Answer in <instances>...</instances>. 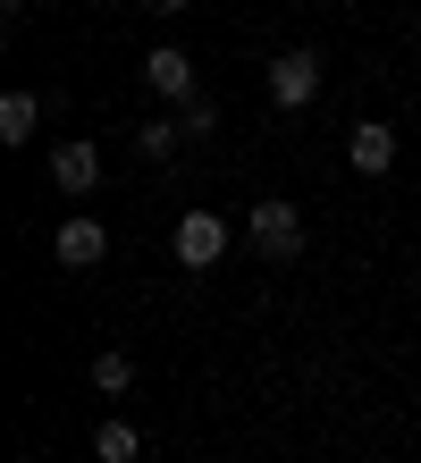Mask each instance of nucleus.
<instances>
[{
  "instance_id": "nucleus-1",
  "label": "nucleus",
  "mask_w": 421,
  "mask_h": 463,
  "mask_svg": "<svg viewBox=\"0 0 421 463\" xmlns=\"http://www.w3.org/2000/svg\"><path fill=\"white\" fill-rule=\"evenodd\" d=\"M244 236H253V253L262 261H303V211L295 203H253V220H244Z\"/></svg>"
},
{
  "instance_id": "nucleus-2",
  "label": "nucleus",
  "mask_w": 421,
  "mask_h": 463,
  "mask_svg": "<svg viewBox=\"0 0 421 463\" xmlns=\"http://www.w3.org/2000/svg\"><path fill=\"white\" fill-rule=\"evenodd\" d=\"M168 253H177L186 269H219V253H228V220H219V211H186V220L168 228Z\"/></svg>"
},
{
  "instance_id": "nucleus-3",
  "label": "nucleus",
  "mask_w": 421,
  "mask_h": 463,
  "mask_svg": "<svg viewBox=\"0 0 421 463\" xmlns=\"http://www.w3.org/2000/svg\"><path fill=\"white\" fill-rule=\"evenodd\" d=\"M312 93H321V51H278L270 60V101L278 110H303Z\"/></svg>"
},
{
  "instance_id": "nucleus-4",
  "label": "nucleus",
  "mask_w": 421,
  "mask_h": 463,
  "mask_svg": "<svg viewBox=\"0 0 421 463\" xmlns=\"http://www.w3.org/2000/svg\"><path fill=\"white\" fill-rule=\"evenodd\" d=\"M101 253H110V228H101V220H84V211L51 228V261H60V269H93Z\"/></svg>"
},
{
  "instance_id": "nucleus-5",
  "label": "nucleus",
  "mask_w": 421,
  "mask_h": 463,
  "mask_svg": "<svg viewBox=\"0 0 421 463\" xmlns=\"http://www.w3.org/2000/svg\"><path fill=\"white\" fill-rule=\"evenodd\" d=\"M51 185H60V194H93V185H101V152L84 144V135L51 144Z\"/></svg>"
},
{
  "instance_id": "nucleus-6",
  "label": "nucleus",
  "mask_w": 421,
  "mask_h": 463,
  "mask_svg": "<svg viewBox=\"0 0 421 463\" xmlns=\"http://www.w3.org/2000/svg\"><path fill=\"white\" fill-rule=\"evenodd\" d=\"M144 85H152L160 101H203V93H194V60H186L177 43H160V51H144Z\"/></svg>"
},
{
  "instance_id": "nucleus-7",
  "label": "nucleus",
  "mask_w": 421,
  "mask_h": 463,
  "mask_svg": "<svg viewBox=\"0 0 421 463\" xmlns=\"http://www.w3.org/2000/svg\"><path fill=\"white\" fill-rule=\"evenodd\" d=\"M346 160H354L362 177H388V169H397V127H388V118H362L346 135Z\"/></svg>"
},
{
  "instance_id": "nucleus-8",
  "label": "nucleus",
  "mask_w": 421,
  "mask_h": 463,
  "mask_svg": "<svg viewBox=\"0 0 421 463\" xmlns=\"http://www.w3.org/2000/svg\"><path fill=\"white\" fill-rule=\"evenodd\" d=\"M34 127H43V93H0V144H34Z\"/></svg>"
},
{
  "instance_id": "nucleus-9",
  "label": "nucleus",
  "mask_w": 421,
  "mask_h": 463,
  "mask_svg": "<svg viewBox=\"0 0 421 463\" xmlns=\"http://www.w3.org/2000/svg\"><path fill=\"white\" fill-rule=\"evenodd\" d=\"M93 455L101 463H135V455H144V430H135V421H101L93 430Z\"/></svg>"
},
{
  "instance_id": "nucleus-10",
  "label": "nucleus",
  "mask_w": 421,
  "mask_h": 463,
  "mask_svg": "<svg viewBox=\"0 0 421 463\" xmlns=\"http://www.w3.org/2000/svg\"><path fill=\"white\" fill-rule=\"evenodd\" d=\"M177 118H144V127H135V152H144V160H168V152H177Z\"/></svg>"
},
{
  "instance_id": "nucleus-11",
  "label": "nucleus",
  "mask_w": 421,
  "mask_h": 463,
  "mask_svg": "<svg viewBox=\"0 0 421 463\" xmlns=\"http://www.w3.org/2000/svg\"><path fill=\"white\" fill-rule=\"evenodd\" d=\"M93 388L101 396H127L135 388V363H127V354H93Z\"/></svg>"
},
{
  "instance_id": "nucleus-12",
  "label": "nucleus",
  "mask_w": 421,
  "mask_h": 463,
  "mask_svg": "<svg viewBox=\"0 0 421 463\" xmlns=\"http://www.w3.org/2000/svg\"><path fill=\"white\" fill-rule=\"evenodd\" d=\"M144 9H160V17H186V9H194V0H144Z\"/></svg>"
},
{
  "instance_id": "nucleus-13",
  "label": "nucleus",
  "mask_w": 421,
  "mask_h": 463,
  "mask_svg": "<svg viewBox=\"0 0 421 463\" xmlns=\"http://www.w3.org/2000/svg\"><path fill=\"white\" fill-rule=\"evenodd\" d=\"M17 463H43V455H17Z\"/></svg>"
}]
</instances>
